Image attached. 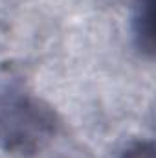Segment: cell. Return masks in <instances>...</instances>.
Returning a JSON list of instances; mask_svg holds the SVG:
<instances>
[{
    "label": "cell",
    "instance_id": "obj_1",
    "mask_svg": "<svg viewBox=\"0 0 156 158\" xmlns=\"http://www.w3.org/2000/svg\"><path fill=\"white\" fill-rule=\"evenodd\" d=\"M57 114L50 105L22 90L0 94V149L31 155L57 131Z\"/></svg>",
    "mask_w": 156,
    "mask_h": 158
},
{
    "label": "cell",
    "instance_id": "obj_2",
    "mask_svg": "<svg viewBox=\"0 0 156 158\" xmlns=\"http://www.w3.org/2000/svg\"><path fill=\"white\" fill-rule=\"evenodd\" d=\"M132 31L136 46L147 57L154 53V0H138L134 19H132Z\"/></svg>",
    "mask_w": 156,
    "mask_h": 158
},
{
    "label": "cell",
    "instance_id": "obj_3",
    "mask_svg": "<svg viewBox=\"0 0 156 158\" xmlns=\"http://www.w3.org/2000/svg\"><path fill=\"white\" fill-rule=\"evenodd\" d=\"M119 158H156L154 143L153 142H136L127 147Z\"/></svg>",
    "mask_w": 156,
    "mask_h": 158
}]
</instances>
